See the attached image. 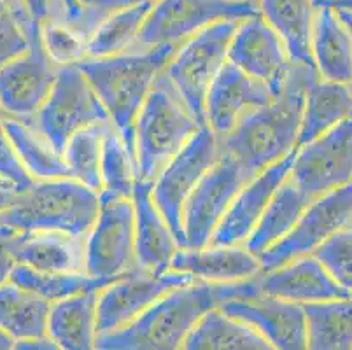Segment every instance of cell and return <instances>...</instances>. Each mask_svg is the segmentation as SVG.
<instances>
[{
    "instance_id": "16",
    "label": "cell",
    "mask_w": 352,
    "mask_h": 350,
    "mask_svg": "<svg viewBox=\"0 0 352 350\" xmlns=\"http://www.w3.org/2000/svg\"><path fill=\"white\" fill-rule=\"evenodd\" d=\"M228 62L265 83L274 95L280 91L291 67L283 39L261 14L240 19L230 41Z\"/></svg>"
},
{
    "instance_id": "52",
    "label": "cell",
    "mask_w": 352,
    "mask_h": 350,
    "mask_svg": "<svg viewBox=\"0 0 352 350\" xmlns=\"http://www.w3.org/2000/svg\"><path fill=\"white\" fill-rule=\"evenodd\" d=\"M0 182H2V181H0ZM2 184H6V182H2ZM9 186V184H8Z\"/></svg>"
},
{
    "instance_id": "49",
    "label": "cell",
    "mask_w": 352,
    "mask_h": 350,
    "mask_svg": "<svg viewBox=\"0 0 352 350\" xmlns=\"http://www.w3.org/2000/svg\"><path fill=\"white\" fill-rule=\"evenodd\" d=\"M335 11H337L338 18L344 21V25L349 28V32H351V35H352V12L345 11V9H335Z\"/></svg>"
},
{
    "instance_id": "32",
    "label": "cell",
    "mask_w": 352,
    "mask_h": 350,
    "mask_svg": "<svg viewBox=\"0 0 352 350\" xmlns=\"http://www.w3.org/2000/svg\"><path fill=\"white\" fill-rule=\"evenodd\" d=\"M307 319V349H352V296L303 305Z\"/></svg>"
},
{
    "instance_id": "1",
    "label": "cell",
    "mask_w": 352,
    "mask_h": 350,
    "mask_svg": "<svg viewBox=\"0 0 352 350\" xmlns=\"http://www.w3.org/2000/svg\"><path fill=\"white\" fill-rule=\"evenodd\" d=\"M259 293L256 277L232 284L193 281L175 287L140 314L135 320L113 333L98 335L100 350H175L182 349L188 335L210 308L232 298Z\"/></svg>"
},
{
    "instance_id": "27",
    "label": "cell",
    "mask_w": 352,
    "mask_h": 350,
    "mask_svg": "<svg viewBox=\"0 0 352 350\" xmlns=\"http://www.w3.org/2000/svg\"><path fill=\"white\" fill-rule=\"evenodd\" d=\"M258 11L280 35L291 62L314 67L310 51L316 14L314 0H259Z\"/></svg>"
},
{
    "instance_id": "22",
    "label": "cell",
    "mask_w": 352,
    "mask_h": 350,
    "mask_svg": "<svg viewBox=\"0 0 352 350\" xmlns=\"http://www.w3.org/2000/svg\"><path fill=\"white\" fill-rule=\"evenodd\" d=\"M151 182L137 179L132 204L135 216L137 265L149 272H166L181 245L153 201Z\"/></svg>"
},
{
    "instance_id": "20",
    "label": "cell",
    "mask_w": 352,
    "mask_h": 350,
    "mask_svg": "<svg viewBox=\"0 0 352 350\" xmlns=\"http://www.w3.org/2000/svg\"><path fill=\"white\" fill-rule=\"evenodd\" d=\"M259 293L298 305L351 298L314 254L302 256L256 275Z\"/></svg>"
},
{
    "instance_id": "6",
    "label": "cell",
    "mask_w": 352,
    "mask_h": 350,
    "mask_svg": "<svg viewBox=\"0 0 352 350\" xmlns=\"http://www.w3.org/2000/svg\"><path fill=\"white\" fill-rule=\"evenodd\" d=\"M239 21H219L175 47L163 74L195 120L206 124V98L210 85L228 60V46Z\"/></svg>"
},
{
    "instance_id": "43",
    "label": "cell",
    "mask_w": 352,
    "mask_h": 350,
    "mask_svg": "<svg viewBox=\"0 0 352 350\" xmlns=\"http://www.w3.org/2000/svg\"><path fill=\"white\" fill-rule=\"evenodd\" d=\"M21 2L28 9V12L41 23L50 21V19H62L63 21V11L60 0H21Z\"/></svg>"
},
{
    "instance_id": "7",
    "label": "cell",
    "mask_w": 352,
    "mask_h": 350,
    "mask_svg": "<svg viewBox=\"0 0 352 350\" xmlns=\"http://www.w3.org/2000/svg\"><path fill=\"white\" fill-rule=\"evenodd\" d=\"M259 14L244 0H155L142 25L135 50L181 46L219 21H240Z\"/></svg>"
},
{
    "instance_id": "13",
    "label": "cell",
    "mask_w": 352,
    "mask_h": 350,
    "mask_svg": "<svg viewBox=\"0 0 352 350\" xmlns=\"http://www.w3.org/2000/svg\"><path fill=\"white\" fill-rule=\"evenodd\" d=\"M249 179L239 163L221 151L219 160L201 177L182 208V249L209 245L217 224Z\"/></svg>"
},
{
    "instance_id": "24",
    "label": "cell",
    "mask_w": 352,
    "mask_h": 350,
    "mask_svg": "<svg viewBox=\"0 0 352 350\" xmlns=\"http://www.w3.org/2000/svg\"><path fill=\"white\" fill-rule=\"evenodd\" d=\"M14 258L39 272H86V237L62 231H18Z\"/></svg>"
},
{
    "instance_id": "45",
    "label": "cell",
    "mask_w": 352,
    "mask_h": 350,
    "mask_svg": "<svg viewBox=\"0 0 352 350\" xmlns=\"http://www.w3.org/2000/svg\"><path fill=\"white\" fill-rule=\"evenodd\" d=\"M14 349H23V350H51V349H58L54 345L53 340L50 336H41V338H32V340H23V342H16Z\"/></svg>"
},
{
    "instance_id": "33",
    "label": "cell",
    "mask_w": 352,
    "mask_h": 350,
    "mask_svg": "<svg viewBox=\"0 0 352 350\" xmlns=\"http://www.w3.org/2000/svg\"><path fill=\"white\" fill-rule=\"evenodd\" d=\"M153 2L111 12L102 19L86 43V56L105 58L135 51L146 16Z\"/></svg>"
},
{
    "instance_id": "35",
    "label": "cell",
    "mask_w": 352,
    "mask_h": 350,
    "mask_svg": "<svg viewBox=\"0 0 352 350\" xmlns=\"http://www.w3.org/2000/svg\"><path fill=\"white\" fill-rule=\"evenodd\" d=\"M100 177L102 191L98 195L111 198H132L137 181L135 156L111 121L105 124L102 137Z\"/></svg>"
},
{
    "instance_id": "8",
    "label": "cell",
    "mask_w": 352,
    "mask_h": 350,
    "mask_svg": "<svg viewBox=\"0 0 352 350\" xmlns=\"http://www.w3.org/2000/svg\"><path fill=\"white\" fill-rule=\"evenodd\" d=\"M221 156V142L207 124L186 142L170 162L163 166L158 177L153 181L151 195L162 216L170 226L181 249L184 247L182 235V208L201 177L214 166Z\"/></svg>"
},
{
    "instance_id": "30",
    "label": "cell",
    "mask_w": 352,
    "mask_h": 350,
    "mask_svg": "<svg viewBox=\"0 0 352 350\" xmlns=\"http://www.w3.org/2000/svg\"><path fill=\"white\" fill-rule=\"evenodd\" d=\"M51 303L8 281L0 285V327L16 342L47 335Z\"/></svg>"
},
{
    "instance_id": "29",
    "label": "cell",
    "mask_w": 352,
    "mask_h": 350,
    "mask_svg": "<svg viewBox=\"0 0 352 350\" xmlns=\"http://www.w3.org/2000/svg\"><path fill=\"white\" fill-rule=\"evenodd\" d=\"M2 124L14 146L21 163L34 181L70 177L62 153L54 149L46 135L35 127L34 120H18L2 116Z\"/></svg>"
},
{
    "instance_id": "18",
    "label": "cell",
    "mask_w": 352,
    "mask_h": 350,
    "mask_svg": "<svg viewBox=\"0 0 352 350\" xmlns=\"http://www.w3.org/2000/svg\"><path fill=\"white\" fill-rule=\"evenodd\" d=\"M294 153L296 149L291 151L279 162H275L274 165L256 173L254 177L249 179L240 188L221 223L217 224L209 242L210 245H244L258 224L259 217L263 216L274 193L289 175Z\"/></svg>"
},
{
    "instance_id": "14",
    "label": "cell",
    "mask_w": 352,
    "mask_h": 350,
    "mask_svg": "<svg viewBox=\"0 0 352 350\" xmlns=\"http://www.w3.org/2000/svg\"><path fill=\"white\" fill-rule=\"evenodd\" d=\"M352 217V184L326 193L307 205L300 219L280 242L259 256L261 272L316 252L333 233L349 226Z\"/></svg>"
},
{
    "instance_id": "23",
    "label": "cell",
    "mask_w": 352,
    "mask_h": 350,
    "mask_svg": "<svg viewBox=\"0 0 352 350\" xmlns=\"http://www.w3.org/2000/svg\"><path fill=\"white\" fill-rule=\"evenodd\" d=\"M310 51L321 79L352 85V35L329 6H316Z\"/></svg>"
},
{
    "instance_id": "28",
    "label": "cell",
    "mask_w": 352,
    "mask_h": 350,
    "mask_svg": "<svg viewBox=\"0 0 352 350\" xmlns=\"http://www.w3.org/2000/svg\"><path fill=\"white\" fill-rule=\"evenodd\" d=\"M182 349L188 350H270L267 340L244 320L223 312L219 307L198 319Z\"/></svg>"
},
{
    "instance_id": "44",
    "label": "cell",
    "mask_w": 352,
    "mask_h": 350,
    "mask_svg": "<svg viewBox=\"0 0 352 350\" xmlns=\"http://www.w3.org/2000/svg\"><path fill=\"white\" fill-rule=\"evenodd\" d=\"M60 4H62V11H63V21L69 25L70 28H78L79 21H81V14L82 9L81 4H79V0H60Z\"/></svg>"
},
{
    "instance_id": "25",
    "label": "cell",
    "mask_w": 352,
    "mask_h": 350,
    "mask_svg": "<svg viewBox=\"0 0 352 350\" xmlns=\"http://www.w3.org/2000/svg\"><path fill=\"white\" fill-rule=\"evenodd\" d=\"M98 291L76 294L51 303L47 336L63 350H89L97 342Z\"/></svg>"
},
{
    "instance_id": "36",
    "label": "cell",
    "mask_w": 352,
    "mask_h": 350,
    "mask_svg": "<svg viewBox=\"0 0 352 350\" xmlns=\"http://www.w3.org/2000/svg\"><path fill=\"white\" fill-rule=\"evenodd\" d=\"M107 123H98L86 127L67 140L63 147V162L69 168L70 179L88 186L89 189L100 193V158H102V137Z\"/></svg>"
},
{
    "instance_id": "42",
    "label": "cell",
    "mask_w": 352,
    "mask_h": 350,
    "mask_svg": "<svg viewBox=\"0 0 352 350\" xmlns=\"http://www.w3.org/2000/svg\"><path fill=\"white\" fill-rule=\"evenodd\" d=\"M18 230L0 224V285L11 278V272L18 261L14 258V242Z\"/></svg>"
},
{
    "instance_id": "4",
    "label": "cell",
    "mask_w": 352,
    "mask_h": 350,
    "mask_svg": "<svg viewBox=\"0 0 352 350\" xmlns=\"http://www.w3.org/2000/svg\"><path fill=\"white\" fill-rule=\"evenodd\" d=\"M200 127L165 74H160L133 124L137 179L153 184Z\"/></svg>"
},
{
    "instance_id": "37",
    "label": "cell",
    "mask_w": 352,
    "mask_h": 350,
    "mask_svg": "<svg viewBox=\"0 0 352 350\" xmlns=\"http://www.w3.org/2000/svg\"><path fill=\"white\" fill-rule=\"evenodd\" d=\"M34 21L21 0H0V69L28 50Z\"/></svg>"
},
{
    "instance_id": "41",
    "label": "cell",
    "mask_w": 352,
    "mask_h": 350,
    "mask_svg": "<svg viewBox=\"0 0 352 350\" xmlns=\"http://www.w3.org/2000/svg\"><path fill=\"white\" fill-rule=\"evenodd\" d=\"M147 2H155V0H79L82 14L76 32H79L88 41L89 35L94 34V30L105 16L114 11H120V9L132 8L137 4H147Z\"/></svg>"
},
{
    "instance_id": "40",
    "label": "cell",
    "mask_w": 352,
    "mask_h": 350,
    "mask_svg": "<svg viewBox=\"0 0 352 350\" xmlns=\"http://www.w3.org/2000/svg\"><path fill=\"white\" fill-rule=\"evenodd\" d=\"M0 181L12 186L16 191H25L28 186L34 184V179L23 166L14 146L6 133L2 118H0Z\"/></svg>"
},
{
    "instance_id": "15",
    "label": "cell",
    "mask_w": 352,
    "mask_h": 350,
    "mask_svg": "<svg viewBox=\"0 0 352 350\" xmlns=\"http://www.w3.org/2000/svg\"><path fill=\"white\" fill-rule=\"evenodd\" d=\"M186 274L174 270L149 272L135 268L98 291L97 331L113 333L135 320L168 291L193 282Z\"/></svg>"
},
{
    "instance_id": "19",
    "label": "cell",
    "mask_w": 352,
    "mask_h": 350,
    "mask_svg": "<svg viewBox=\"0 0 352 350\" xmlns=\"http://www.w3.org/2000/svg\"><path fill=\"white\" fill-rule=\"evenodd\" d=\"M274 96L265 83L248 76L226 60L207 91L206 124L223 140L245 114L268 104Z\"/></svg>"
},
{
    "instance_id": "47",
    "label": "cell",
    "mask_w": 352,
    "mask_h": 350,
    "mask_svg": "<svg viewBox=\"0 0 352 350\" xmlns=\"http://www.w3.org/2000/svg\"><path fill=\"white\" fill-rule=\"evenodd\" d=\"M316 6H329L333 9H345L352 12V0H314V8Z\"/></svg>"
},
{
    "instance_id": "10",
    "label": "cell",
    "mask_w": 352,
    "mask_h": 350,
    "mask_svg": "<svg viewBox=\"0 0 352 350\" xmlns=\"http://www.w3.org/2000/svg\"><path fill=\"white\" fill-rule=\"evenodd\" d=\"M100 197V208L86 235V274L116 281L139 268L132 198Z\"/></svg>"
},
{
    "instance_id": "2",
    "label": "cell",
    "mask_w": 352,
    "mask_h": 350,
    "mask_svg": "<svg viewBox=\"0 0 352 350\" xmlns=\"http://www.w3.org/2000/svg\"><path fill=\"white\" fill-rule=\"evenodd\" d=\"M316 76L314 67L291 62L280 91L245 114L232 133L219 140L221 151L232 156L248 177L296 149L305 93Z\"/></svg>"
},
{
    "instance_id": "48",
    "label": "cell",
    "mask_w": 352,
    "mask_h": 350,
    "mask_svg": "<svg viewBox=\"0 0 352 350\" xmlns=\"http://www.w3.org/2000/svg\"><path fill=\"white\" fill-rule=\"evenodd\" d=\"M14 349V340L0 327V350H11Z\"/></svg>"
},
{
    "instance_id": "46",
    "label": "cell",
    "mask_w": 352,
    "mask_h": 350,
    "mask_svg": "<svg viewBox=\"0 0 352 350\" xmlns=\"http://www.w3.org/2000/svg\"><path fill=\"white\" fill-rule=\"evenodd\" d=\"M18 197H20V191H16L12 186L0 182V214L8 212L18 201Z\"/></svg>"
},
{
    "instance_id": "31",
    "label": "cell",
    "mask_w": 352,
    "mask_h": 350,
    "mask_svg": "<svg viewBox=\"0 0 352 350\" xmlns=\"http://www.w3.org/2000/svg\"><path fill=\"white\" fill-rule=\"evenodd\" d=\"M309 204L305 195L287 177L274 193L263 216L259 217L251 237L245 240V249L259 258L265 250L274 247L289 233Z\"/></svg>"
},
{
    "instance_id": "9",
    "label": "cell",
    "mask_w": 352,
    "mask_h": 350,
    "mask_svg": "<svg viewBox=\"0 0 352 350\" xmlns=\"http://www.w3.org/2000/svg\"><path fill=\"white\" fill-rule=\"evenodd\" d=\"M107 111L78 65L58 67L56 81L34 123L58 153L76 131L109 123Z\"/></svg>"
},
{
    "instance_id": "26",
    "label": "cell",
    "mask_w": 352,
    "mask_h": 350,
    "mask_svg": "<svg viewBox=\"0 0 352 350\" xmlns=\"http://www.w3.org/2000/svg\"><path fill=\"white\" fill-rule=\"evenodd\" d=\"M349 118H352V85L324 81L316 76L305 93L296 149Z\"/></svg>"
},
{
    "instance_id": "38",
    "label": "cell",
    "mask_w": 352,
    "mask_h": 350,
    "mask_svg": "<svg viewBox=\"0 0 352 350\" xmlns=\"http://www.w3.org/2000/svg\"><path fill=\"white\" fill-rule=\"evenodd\" d=\"M314 256L321 261L333 281L352 296V226L333 233L316 249Z\"/></svg>"
},
{
    "instance_id": "51",
    "label": "cell",
    "mask_w": 352,
    "mask_h": 350,
    "mask_svg": "<svg viewBox=\"0 0 352 350\" xmlns=\"http://www.w3.org/2000/svg\"><path fill=\"white\" fill-rule=\"evenodd\" d=\"M349 226H352V217H351V223H349Z\"/></svg>"
},
{
    "instance_id": "12",
    "label": "cell",
    "mask_w": 352,
    "mask_h": 350,
    "mask_svg": "<svg viewBox=\"0 0 352 350\" xmlns=\"http://www.w3.org/2000/svg\"><path fill=\"white\" fill-rule=\"evenodd\" d=\"M287 177L309 201L352 184V118L298 147Z\"/></svg>"
},
{
    "instance_id": "39",
    "label": "cell",
    "mask_w": 352,
    "mask_h": 350,
    "mask_svg": "<svg viewBox=\"0 0 352 350\" xmlns=\"http://www.w3.org/2000/svg\"><path fill=\"white\" fill-rule=\"evenodd\" d=\"M43 25V44L58 67L76 65L86 58V37L70 28L62 19H50Z\"/></svg>"
},
{
    "instance_id": "17",
    "label": "cell",
    "mask_w": 352,
    "mask_h": 350,
    "mask_svg": "<svg viewBox=\"0 0 352 350\" xmlns=\"http://www.w3.org/2000/svg\"><path fill=\"white\" fill-rule=\"evenodd\" d=\"M219 308L228 316L254 327L272 349H307V319L303 305L256 293L252 296L232 298L221 303Z\"/></svg>"
},
{
    "instance_id": "5",
    "label": "cell",
    "mask_w": 352,
    "mask_h": 350,
    "mask_svg": "<svg viewBox=\"0 0 352 350\" xmlns=\"http://www.w3.org/2000/svg\"><path fill=\"white\" fill-rule=\"evenodd\" d=\"M100 208L98 193L74 179L34 181L18 201L0 214V224L18 231H62L86 237Z\"/></svg>"
},
{
    "instance_id": "34",
    "label": "cell",
    "mask_w": 352,
    "mask_h": 350,
    "mask_svg": "<svg viewBox=\"0 0 352 350\" xmlns=\"http://www.w3.org/2000/svg\"><path fill=\"white\" fill-rule=\"evenodd\" d=\"M11 282L39 294L50 303L89 291H100L113 281L98 278L86 272H39L27 265H18L11 272Z\"/></svg>"
},
{
    "instance_id": "21",
    "label": "cell",
    "mask_w": 352,
    "mask_h": 350,
    "mask_svg": "<svg viewBox=\"0 0 352 350\" xmlns=\"http://www.w3.org/2000/svg\"><path fill=\"white\" fill-rule=\"evenodd\" d=\"M170 270L190 275L195 281L210 284H232L254 278L261 274V261L244 245H204L179 249Z\"/></svg>"
},
{
    "instance_id": "50",
    "label": "cell",
    "mask_w": 352,
    "mask_h": 350,
    "mask_svg": "<svg viewBox=\"0 0 352 350\" xmlns=\"http://www.w3.org/2000/svg\"><path fill=\"white\" fill-rule=\"evenodd\" d=\"M244 2H249V4L256 6V8H258V4H259V0H244Z\"/></svg>"
},
{
    "instance_id": "3",
    "label": "cell",
    "mask_w": 352,
    "mask_h": 350,
    "mask_svg": "<svg viewBox=\"0 0 352 350\" xmlns=\"http://www.w3.org/2000/svg\"><path fill=\"white\" fill-rule=\"evenodd\" d=\"M174 51V46H156L128 51L116 56H86L76 63L95 89L111 118V123L132 149L133 156L135 118L156 77L165 70Z\"/></svg>"
},
{
    "instance_id": "11",
    "label": "cell",
    "mask_w": 352,
    "mask_h": 350,
    "mask_svg": "<svg viewBox=\"0 0 352 350\" xmlns=\"http://www.w3.org/2000/svg\"><path fill=\"white\" fill-rule=\"evenodd\" d=\"M28 39V50L0 69V111L18 120H34L58 74V65L43 44V25L37 19L30 25Z\"/></svg>"
}]
</instances>
